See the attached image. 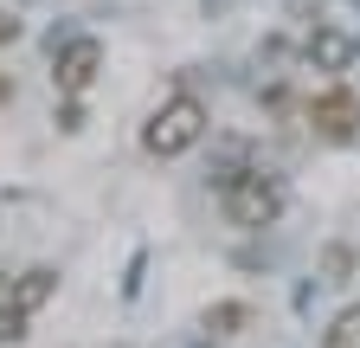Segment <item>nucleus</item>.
Masks as SVG:
<instances>
[{
  "label": "nucleus",
  "mask_w": 360,
  "mask_h": 348,
  "mask_svg": "<svg viewBox=\"0 0 360 348\" xmlns=\"http://www.w3.org/2000/svg\"><path fill=\"white\" fill-rule=\"evenodd\" d=\"M283 206H290V187H283V174H277V168H264V161L232 168V174L219 181V213H225L238 232H264V226H277V220H283Z\"/></svg>",
  "instance_id": "1"
},
{
  "label": "nucleus",
  "mask_w": 360,
  "mask_h": 348,
  "mask_svg": "<svg viewBox=\"0 0 360 348\" xmlns=\"http://www.w3.org/2000/svg\"><path fill=\"white\" fill-rule=\"evenodd\" d=\"M206 104L193 97V91H174V97H161L155 104V116L142 123V149L155 155V161H180L187 149H200L206 142Z\"/></svg>",
  "instance_id": "2"
},
{
  "label": "nucleus",
  "mask_w": 360,
  "mask_h": 348,
  "mask_svg": "<svg viewBox=\"0 0 360 348\" xmlns=\"http://www.w3.org/2000/svg\"><path fill=\"white\" fill-rule=\"evenodd\" d=\"M302 123H309L322 142H354V136H360V97L347 91V84H328V91H315V97L302 104Z\"/></svg>",
  "instance_id": "3"
},
{
  "label": "nucleus",
  "mask_w": 360,
  "mask_h": 348,
  "mask_svg": "<svg viewBox=\"0 0 360 348\" xmlns=\"http://www.w3.org/2000/svg\"><path fill=\"white\" fill-rule=\"evenodd\" d=\"M97 71H103V46H97V39H90V32H77V39H65V46H58V91L65 97H84L90 91V84H97Z\"/></svg>",
  "instance_id": "4"
},
{
  "label": "nucleus",
  "mask_w": 360,
  "mask_h": 348,
  "mask_svg": "<svg viewBox=\"0 0 360 348\" xmlns=\"http://www.w3.org/2000/svg\"><path fill=\"white\" fill-rule=\"evenodd\" d=\"M52 290H58V271H52V265H32V271L13 284V303H20V310L32 316L39 303H52Z\"/></svg>",
  "instance_id": "5"
},
{
  "label": "nucleus",
  "mask_w": 360,
  "mask_h": 348,
  "mask_svg": "<svg viewBox=\"0 0 360 348\" xmlns=\"http://www.w3.org/2000/svg\"><path fill=\"white\" fill-rule=\"evenodd\" d=\"M309 58L322 65V71H341V65H347V39L328 32V26H315V32H309Z\"/></svg>",
  "instance_id": "6"
},
{
  "label": "nucleus",
  "mask_w": 360,
  "mask_h": 348,
  "mask_svg": "<svg viewBox=\"0 0 360 348\" xmlns=\"http://www.w3.org/2000/svg\"><path fill=\"white\" fill-rule=\"evenodd\" d=\"M322 348H360V303H354V310H341V316L328 323Z\"/></svg>",
  "instance_id": "7"
},
{
  "label": "nucleus",
  "mask_w": 360,
  "mask_h": 348,
  "mask_svg": "<svg viewBox=\"0 0 360 348\" xmlns=\"http://www.w3.org/2000/svg\"><path fill=\"white\" fill-rule=\"evenodd\" d=\"M238 323H251L245 303H212V310H206V329L212 335H238Z\"/></svg>",
  "instance_id": "8"
},
{
  "label": "nucleus",
  "mask_w": 360,
  "mask_h": 348,
  "mask_svg": "<svg viewBox=\"0 0 360 348\" xmlns=\"http://www.w3.org/2000/svg\"><path fill=\"white\" fill-rule=\"evenodd\" d=\"M20 335H26V310L13 297H0V342H20Z\"/></svg>",
  "instance_id": "9"
},
{
  "label": "nucleus",
  "mask_w": 360,
  "mask_h": 348,
  "mask_svg": "<svg viewBox=\"0 0 360 348\" xmlns=\"http://www.w3.org/2000/svg\"><path fill=\"white\" fill-rule=\"evenodd\" d=\"M7 39H20V20H13V13H0V46H7Z\"/></svg>",
  "instance_id": "10"
},
{
  "label": "nucleus",
  "mask_w": 360,
  "mask_h": 348,
  "mask_svg": "<svg viewBox=\"0 0 360 348\" xmlns=\"http://www.w3.org/2000/svg\"><path fill=\"white\" fill-rule=\"evenodd\" d=\"M7 104H13V77L0 71V110H7Z\"/></svg>",
  "instance_id": "11"
}]
</instances>
